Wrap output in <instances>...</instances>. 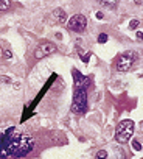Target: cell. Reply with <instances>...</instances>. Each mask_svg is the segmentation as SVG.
Returning a JSON list of instances; mask_svg holds the SVG:
<instances>
[{
    "label": "cell",
    "instance_id": "obj_1",
    "mask_svg": "<svg viewBox=\"0 0 143 159\" xmlns=\"http://www.w3.org/2000/svg\"><path fill=\"white\" fill-rule=\"evenodd\" d=\"M34 148V139L28 133H23L19 128H8L0 133V159L25 157Z\"/></svg>",
    "mask_w": 143,
    "mask_h": 159
},
{
    "label": "cell",
    "instance_id": "obj_2",
    "mask_svg": "<svg viewBox=\"0 0 143 159\" xmlns=\"http://www.w3.org/2000/svg\"><path fill=\"white\" fill-rule=\"evenodd\" d=\"M72 111L75 114H84L87 111V89L86 86H75L73 101H72Z\"/></svg>",
    "mask_w": 143,
    "mask_h": 159
},
{
    "label": "cell",
    "instance_id": "obj_3",
    "mask_svg": "<svg viewBox=\"0 0 143 159\" xmlns=\"http://www.w3.org/2000/svg\"><path fill=\"white\" fill-rule=\"evenodd\" d=\"M134 134V122L132 120H123L117 125L115 129V141L120 144H126Z\"/></svg>",
    "mask_w": 143,
    "mask_h": 159
},
{
    "label": "cell",
    "instance_id": "obj_4",
    "mask_svg": "<svg viewBox=\"0 0 143 159\" xmlns=\"http://www.w3.org/2000/svg\"><path fill=\"white\" fill-rule=\"evenodd\" d=\"M137 59H138V55L135 52H132V50L125 52L115 59V69L118 72H128V70H131V67L134 66V62Z\"/></svg>",
    "mask_w": 143,
    "mask_h": 159
},
{
    "label": "cell",
    "instance_id": "obj_5",
    "mask_svg": "<svg viewBox=\"0 0 143 159\" xmlns=\"http://www.w3.org/2000/svg\"><path fill=\"white\" fill-rule=\"evenodd\" d=\"M67 28H68L70 31H76V33L86 31V28H87V19H86V16H83V14H75L73 17H70L68 24H67Z\"/></svg>",
    "mask_w": 143,
    "mask_h": 159
},
{
    "label": "cell",
    "instance_id": "obj_6",
    "mask_svg": "<svg viewBox=\"0 0 143 159\" xmlns=\"http://www.w3.org/2000/svg\"><path fill=\"white\" fill-rule=\"evenodd\" d=\"M56 52V45L53 42H48V41H44L39 47L34 50V58L36 59H41V58H45L48 55H53Z\"/></svg>",
    "mask_w": 143,
    "mask_h": 159
},
{
    "label": "cell",
    "instance_id": "obj_7",
    "mask_svg": "<svg viewBox=\"0 0 143 159\" xmlns=\"http://www.w3.org/2000/svg\"><path fill=\"white\" fill-rule=\"evenodd\" d=\"M50 17H52V19H50L52 24H59V25L65 24V20H67V14H65L61 8L55 10V11L52 13V16H50Z\"/></svg>",
    "mask_w": 143,
    "mask_h": 159
},
{
    "label": "cell",
    "instance_id": "obj_8",
    "mask_svg": "<svg viewBox=\"0 0 143 159\" xmlns=\"http://www.w3.org/2000/svg\"><path fill=\"white\" fill-rule=\"evenodd\" d=\"M72 75H73V78H75V86H81L84 83V80H86L78 70H73V72H72Z\"/></svg>",
    "mask_w": 143,
    "mask_h": 159
},
{
    "label": "cell",
    "instance_id": "obj_9",
    "mask_svg": "<svg viewBox=\"0 0 143 159\" xmlns=\"http://www.w3.org/2000/svg\"><path fill=\"white\" fill-rule=\"evenodd\" d=\"M98 2H100L101 5L107 6V8H112V6H115V5L118 3V0H98Z\"/></svg>",
    "mask_w": 143,
    "mask_h": 159
},
{
    "label": "cell",
    "instance_id": "obj_10",
    "mask_svg": "<svg viewBox=\"0 0 143 159\" xmlns=\"http://www.w3.org/2000/svg\"><path fill=\"white\" fill-rule=\"evenodd\" d=\"M10 10V0H0V11H8Z\"/></svg>",
    "mask_w": 143,
    "mask_h": 159
},
{
    "label": "cell",
    "instance_id": "obj_11",
    "mask_svg": "<svg viewBox=\"0 0 143 159\" xmlns=\"http://www.w3.org/2000/svg\"><path fill=\"white\" fill-rule=\"evenodd\" d=\"M95 159H107V153L104 150H100L97 154H95Z\"/></svg>",
    "mask_w": 143,
    "mask_h": 159
},
{
    "label": "cell",
    "instance_id": "obj_12",
    "mask_svg": "<svg viewBox=\"0 0 143 159\" xmlns=\"http://www.w3.org/2000/svg\"><path fill=\"white\" fill-rule=\"evenodd\" d=\"M107 39H109V38H107V34H104V33H101V34L98 36V42H100V44H104Z\"/></svg>",
    "mask_w": 143,
    "mask_h": 159
},
{
    "label": "cell",
    "instance_id": "obj_13",
    "mask_svg": "<svg viewBox=\"0 0 143 159\" xmlns=\"http://www.w3.org/2000/svg\"><path fill=\"white\" fill-rule=\"evenodd\" d=\"M137 27H138V20H137V19L131 20V24H129V28H131V30H135Z\"/></svg>",
    "mask_w": 143,
    "mask_h": 159
},
{
    "label": "cell",
    "instance_id": "obj_14",
    "mask_svg": "<svg viewBox=\"0 0 143 159\" xmlns=\"http://www.w3.org/2000/svg\"><path fill=\"white\" fill-rule=\"evenodd\" d=\"M132 148H134V150H137V151H140V150H141L140 142H138V141H132Z\"/></svg>",
    "mask_w": 143,
    "mask_h": 159
},
{
    "label": "cell",
    "instance_id": "obj_15",
    "mask_svg": "<svg viewBox=\"0 0 143 159\" xmlns=\"http://www.w3.org/2000/svg\"><path fill=\"white\" fill-rule=\"evenodd\" d=\"M3 58H5V59H11V58H13L11 50H5V52H3Z\"/></svg>",
    "mask_w": 143,
    "mask_h": 159
},
{
    "label": "cell",
    "instance_id": "obj_16",
    "mask_svg": "<svg viewBox=\"0 0 143 159\" xmlns=\"http://www.w3.org/2000/svg\"><path fill=\"white\" fill-rule=\"evenodd\" d=\"M90 55H92V53H84V55L81 56L83 62H86V64H87V62H89V59H90Z\"/></svg>",
    "mask_w": 143,
    "mask_h": 159
},
{
    "label": "cell",
    "instance_id": "obj_17",
    "mask_svg": "<svg viewBox=\"0 0 143 159\" xmlns=\"http://www.w3.org/2000/svg\"><path fill=\"white\" fill-rule=\"evenodd\" d=\"M0 81L2 83H10V78L8 77H0Z\"/></svg>",
    "mask_w": 143,
    "mask_h": 159
},
{
    "label": "cell",
    "instance_id": "obj_18",
    "mask_svg": "<svg viewBox=\"0 0 143 159\" xmlns=\"http://www.w3.org/2000/svg\"><path fill=\"white\" fill-rule=\"evenodd\" d=\"M137 39H138V41H143V33H141V31H137Z\"/></svg>",
    "mask_w": 143,
    "mask_h": 159
},
{
    "label": "cell",
    "instance_id": "obj_19",
    "mask_svg": "<svg viewBox=\"0 0 143 159\" xmlns=\"http://www.w3.org/2000/svg\"><path fill=\"white\" fill-rule=\"evenodd\" d=\"M97 17H98V19H103V13H97Z\"/></svg>",
    "mask_w": 143,
    "mask_h": 159
},
{
    "label": "cell",
    "instance_id": "obj_20",
    "mask_svg": "<svg viewBox=\"0 0 143 159\" xmlns=\"http://www.w3.org/2000/svg\"><path fill=\"white\" fill-rule=\"evenodd\" d=\"M141 128H143V120H141Z\"/></svg>",
    "mask_w": 143,
    "mask_h": 159
},
{
    "label": "cell",
    "instance_id": "obj_21",
    "mask_svg": "<svg viewBox=\"0 0 143 159\" xmlns=\"http://www.w3.org/2000/svg\"><path fill=\"white\" fill-rule=\"evenodd\" d=\"M140 78H143V75H140Z\"/></svg>",
    "mask_w": 143,
    "mask_h": 159
}]
</instances>
